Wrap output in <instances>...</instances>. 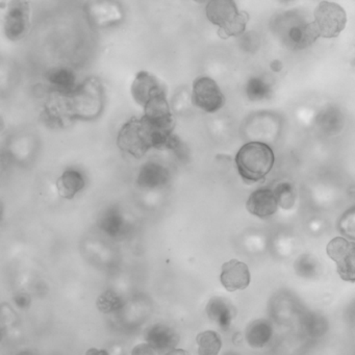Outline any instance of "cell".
<instances>
[{
    "label": "cell",
    "instance_id": "484cf974",
    "mask_svg": "<svg viewBox=\"0 0 355 355\" xmlns=\"http://www.w3.org/2000/svg\"><path fill=\"white\" fill-rule=\"evenodd\" d=\"M15 303L21 309H26L31 304V297L26 293H20L15 297Z\"/></svg>",
    "mask_w": 355,
    "mask_h": 355
},
{
    "label": "cell",
    "instance_id": "30bf717a",
    "mask_svg": "<svg viewBox=\"0 0 355 355\" xmlns=\"http://www.w3.org/2000/svg\"><path fill=\"white\" fill-rule=\"evenodd\" d=\"M220 280H221L222 286L228 292L245 290L248 288L251 280L248 266L238 259L226 261L222 266Z\"/></svg>",
    "mask_w": 355,
    "mask_h": 355
},
{
    "label": "cell",
    "instance_id": "ffe728a7",
    "mask_svg": "<svg viewBox=\"0 0 355 355\" xmlns=\"http://www.w3.org/2000/svg\"><path fill=\"white\" fill-rule=\"evenodd\" d=\"M286 37H288V44L292 45L295 49H306L318 39L311 24L293 26L288 30Z\"/></svg>",
    "mask_w": 355,
    "mask_h": 355
},
{
    "label": "cell",
    "instance_id": "ba28073f",
    "mask_svg": "<svg viewBox=\"0 0 355 355\" xmlns=\"http://www.w3.org/2000/svg\"><path fill=\"white\" fill-rule=\"evenodd\" d=\"M192 99L197 107L207 113H216L225 105V97L217 83L207 76L195 80Z\"/></svg>",
    "mask_w": 355,
    "mask_h": 355
},
{
    "label": "cell",
    "instance_id": "52a82bcc",
    "mask_svg": "<svg viewBox=\"0 0 355 355\" xmlns=\"http://www.w3.org/2000/svg\"><path fill=\"white\" fill-rule=\"evenodd\" d=\"M31 7L28 0H11L5 17L6 36L19 41L28 35L31 26Z\"/></svg>",
    "mask_w": 355,
    "mask_h": 355
},
{
    "label": "cell",
    "instance_id": "cb8c5ba5",
    "mask_svg": "<svg viewBox=\"0 0 355 355\" xmlns=\"http://www.w3.org/2000/svg\"><path fill=\"white\" fill-rule=\"evenodd\" d=\"M274 193L277 198L278 205L282 209H288L295 205L296 192H295L294 187L288 182H282L278 184L274 190Z\"/></svg>",
    "mask_w": 355,
    "mask_h": 355
},
{
    "label": "cell",
    "instance_id": "7402d4cb",
    "mask_svg": "<svg viewBox=\"0 0 355 355\" xmlns=\"http://www.w3.org/2000/svg\"><path fill=\"white\" fill-rule=\"evenodd\" d=\"M271 93V87L263 78H252L247 83L246 94L250 101H263L270 97Z\"/></svg>",
    "mask_w": 355,
    "mask_h": 355
},
{
    "label": "cell",
    "instance_id": "f546056e",
    "mask_svg": "<svg viewBox=\"0 0 355 355\" xmlns=\"http://www.w3.org/2000/svg\"><path fill=\"white\" fill-rule=\"evenodd\" d=\"M354 66H355V60H354Z\"/></svg>",
    "mask_w": 355,
    "mask_h": 355
},
{
    "label": "cell",
    "instance_id": "3957f363",
    "mask_svg": "<svg viewBox=\"0 0 355 355\" xmlns=\"http://www.w3.org/2000/svg\"><path fill=\"white\" fill-rule=\"evenodd\" d=\"M68 101L73 119H95L103 111V85L96 78H88L68 95Z\"/></svg>",
    "mask_w": 355,
    "mask_h": 355
},
{
    "label": "cell",
    "instance_id": "8992f818",
    "mask_svg": "<svg viewBox=\"0 0 355 355\" xmlns=\"http://www.w3.org/2000/svg\"><path fill=\"white\" fill-rule=\"evenodd\" d=\"M327 254L336 263V271L343 280L355 282V241L334 238L327 245Z\"/></svg>",
    "mask_w": 355,
    "mask_h": 355
},
{
    "label": "cell",
    "instance_id": "e0dca14e",
    "mask_svg": "<svg viewBox=\"0 0 355 355\" xmlns=\"http://www.w3.org/2000/svg\"><path fill=\"white\" fill-rule=\"evenodd\" d=\"M47 80L55 92L69 95L76 90V74L69 68L58 67L49 70L46 76Z\"/></svg>",
    "mask_w": 355,
    "mask_h": 355
},
{
    "label": "cell",
    "instance_id": "2e32d148",
    "mask_svg": "<svg viewBox=\"0 0 355 355\" xmlns=\"http://www.w3.org/2000/svg\"><path fill=\"white\" fill-rule=\"evenodd\" d=\"M207 313L209 319L217 323L220 328L227 330L234 318V309L227 299L214 297L207 303Z\"/></svg>",
    "mask_w": 355,
    "mask_h": 355
},
{
    "label": "cell",
    "instance_id": "ac0fdd59",
    "mask_svg": "<svg viewBox=\"0 0 355 355\" xmlns=\"http://www.w3.org/2000/svg\"><path fill=\"white\" fill-rule=\"evenodd\" d=\"M86 186L84 176L76 170H67L58 180L59 194L65 199H73Z\"/></svg>",
    "mask_w": 355,
    "mask_h": 355
},
{
    "label": "cell",
    "instance_id": "d6986e66",
    "mask_svg": "<svg viewBox=\"0 0 355 355\" xmlns=\"http://www.w3.org/2000/svg\"><path fill=\"white\" fill-rule=\"evenodd\" d=\"M273 328L267 320H257L246 329L247 343L253 348H263L271 340Z\"/></svg>",
    "mask_w": 355,
    "mask_h": 355
},
{
    "label": "cell",
    "instance_id": "9a60e30c",
    "mask_svg": "<svg viewBox=\"0 0 355 355\" xmlns=\"http://www.w3.org/2000/svg\"><path fill=\"white\" fill-rule=\"evenodd\" d=\"M97 225L105 234L112 238L124 236L128 230L125 219L117 207H110L103 211L99 216Z\"/></svg>",
    "mask_w": 355,
    "mask_h": 355
},
{
    "label": "cell",
    "instance_id": "603a6c76",
    "mask_svg": "<svg viewBox=\"0 0 355 355\" xmlns=\"http://www.w3.org/2000/svg\"><path fill=\"white\" fill-rule=\"evenodd\" d=\"M124 302L121 297L113 291L103 293L97 299V307L105 313H111L119 311L123 307Z\"/></svg>",
    "mask_w": 355,
    "mask_h": 355
},
{
    "label": "cell",
    "instance_id": "7a4b0ae2",
    "mask_svg": "<svg viewBox=\"0 0 355 355\" xmlns=\"http://www.w3.org/2000/svg\"><path fill=\"white\" fill-rule=\"evenodd\" d=\"M274 162L275 157L271 147L261 142L247 143L236 157L239 173L248 184L263 180L273 168Z\"/></svg>",
    "mask_w": 355,
    "mask_h": 355
},
{
    "label": "cell",
    "instance_id": "5b68a950",
    "mask_svg": "<svg viewBox=\"0 0 355 355\" xmlns=\"http://www.w3.org/2000/svg\"><path fill=\"white\" fill-rule=\"evenodd\" d=\"M346 24V12L338 3L323 1L315 8L311 26L318 38H336Z\"/></svg>",
    "mask_w": 355,
    "mask_h": 355
},
{
    "label": "cell",
    "instance_id": "5bb4252c",
    "mask_svg": "<svg viewBox=\"0 0 355 355\" xmlns=\"http://www.w3.org/2000/svg\"><path fill=\"white\" fill-rule=\"evenodd\" d=\"M169 180L170 172L167 167L157 162H147L139 172L138 184L141 188L157 189L166 186Z\"/></svg>",
    "mask_w": 355,
    "mask_h": 355
},
{
    "label": "cell",
    "instance_id": "9c48e42d",
    "mask_svg": "<svg viewBox=\"0 0 355 355\" xmlns=\"http://www.w3.org/2000/svg\"><path fill=\"white\" fill-rule=\"evenodd\" d=\"M145 340L153 351L159 354H170L175 350L180 336L175 329L164 324H155L145 331Z\"/></svg>",
    "mask_w": 355,
    "mask_h": 355
},
{
    "label": "cell",
    "instance_id": "83f0119b",
    "mask_svg": "<svg viewBox=\"0 0 355 355\" xmlns=\"http://www.w3.org/2000/svg\"><path fill=\"white\" fill-rule=\"evenodd\" d=\"M280 3H291V1H294V0H279Z\"/></svg>",
    "mask_w": 355,
    "mask_h": 355
},
{
    "label": "cell",
    "instance_id": "4316f807",
    "mask_svg": "<svg viewBox=\"0 0 355 355\" xmlns=\"http://www.w3.org/2000/svg\"><path fill=\"white\" fill-rule=\"evenodd\" d=\"M270 67H271V69L273 70L274 72H279L282 71V63L278 61V60H275V61L270 64Z\"/></svg>",
    "mask_w": 355,
    "mask_h": 355
},
{
    "label": "cell",
    "instance_id": "f1b7e54d",
    "mask_svg": "<svg viewBox=\"0 0 355 355\" xmlns=\"http://www.w3.org/2000/svg\"><path fill=\"white\" fill-rule=\"evenodd\" d=\"M195 1H196V3H205V1H207V0H195Z\"/></svg>",
    "mask_w": 355,
    "mask_h": 355
},
{
    "label": "cell",
    "instance_id": "8fae6325",
    "mask_svg": "<svg viewBox=\"0 0 355 355\" xmlns=\"http://www.w3.org/2000/svg\"><path fill=\"white\" fill-rule=\"evenodd\" d=\"M165 93H167L165 86L155 76L147 71L138 73L132 83V97L143 107L155 96Z\"/></svg>",
    "mask_w": 355,
    "mask_h": 355
},
{
    "label": "cell",
    "instance_id": "6da1fadb",
    "mask_svg": "<svg viewBox=\"0 0 355 355\" xmlns=\"http://www.w3.org/2000/svg\"><path fill=\"white\" fill-rule=\"evenodd\" d=\"M118 147L124 153L141 159L151 148L178 149L180 139L172 130L153 125L144 117L132 118L118 134Z\"/></svg>",
    "mask_w": 355,
    "mask_h": 355
},
{
    "label": "cell",
    "instance_id": "277c9868",
    "mask_svg": "<svg viewBox=\"0 0 355 355\" xmlns=\"http://www.w3.org/2000/svg\"><path fill=\"white\" fill-rule=\"evenodd\" d=\"M207 17L211 24L219 26L223 37H236L246 30L248 14L240 12L234 0H209Z\"/></svg>",
    "mask_w": 355,
    "mask_h": 355
},
{
    "label": "cell",
    "instance_id": "4fadbf2b",
    "mask_svg": "<svg viewBox=\"0 0 355 355\" xmlns=\"http://www.w3.org/2000/svg\"><path fill=\"white\" fill-rule=\"evenodd\" d=\"M278 207L279 205H278L275 193L271 189H259L254 191L249 196L246 203L249 213L261 219L273 216L277 211Z\"/></svg>",
    "mask_w": 355,
    "mask_h": 355
},
{
    "label": "cell",
    "instance_id": "7c38bea8",
    "mask_svg": "<svg viewBox=\"0 0 355 355\" xmlns=\"http://www.w3.org/2000/svg\"><path fill=\"white\" fill-rule=\"evenodd\" d=\"M44 117L49 124L60 128L67 125L74 120L70 111L68 95L53 91L45 105Z\"/></svg>",
    "mask_w": 355,
    "mask_h": 355
},
{
    "label": "cell",
    "instance_id": "d4e9b609",
    "mask_svg": "<svg viewBox=\"0 0 355 355\" xmlns=\"http://www.w3.org/2000/svg\"><path fill=\"white\" fill-rule=\"evenodd\" d=\"M338 230L349 240L355 241V205L343 214L338 223Z\"/></svg>",
    "mask_w": 355,
    "mask_h": 355
},
{
    "label": "cell",
    "instance_id": "44dd1931",
    "mask_svg": "<svg viewBox=\"0 0 355 355\" xmlns=\"http://www.w3.org/2000/svg\"><path fill=\"white\" fill-rule=\"evenodd\" d=\"M198 353L201 355H217L221 350L222 340L215 331L201 332L196 338Z\"/></svg>",
    "mask_w": 355,
    "mask_h": 355
}]
</instances>
